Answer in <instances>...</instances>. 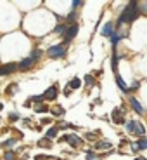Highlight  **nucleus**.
Instances as JSON below:
<instances>
[{
	"label": "nucleus",
	"mask_w": 147,
	"mask_h": 160,
	"mask_svg": "<svg viewBox=\"0 0 147 160\" xmlns=\"http://www.w3.org/2000/svg\"><path fill=\"white\" fill-rule=\"evenodd\" d=\"M138 14H140V10H138V4H137V2H130L127 7L123 9L121 16L118 18V28L123 26L125 23H132V21H135L138 18Z\"/></svg>",
	"instance_id": "f257e3e1"
},
{
	"label": "nucleus",
	"mask_w": 147,
	"mask_h": 160,
	"mask_svg": "<svg viewBox=\"0 0 147 160\" xmlns=\"http://www.w3.org/2000/svg\"><path fill=\"white\" fill-rule=\"evenodd\" d=\"M47 54H49V58H52V59H61V58L66 56V45H64V44L52 45V47L47 49Z\"/></svg>",
	"instance_id": "f03ea898"
},
{
	"label": "nucleus",
	"mask_w": 147,
	"mask_h": 160,
	"mask_svg": "<svg viewBox=\"0 0 147 160\" xmlns=\"http://www.w3.org/2000/svg\"><path fill=\"white\" fill-rule=\"evenodd\" d=\"M111 117H113V122H114V124H127V119H125V108H123V106L114 108L113 113H111Z\"/></svg>",
	"instance_id": "7ed1b4c3"
},
{
	"label": "nucleus",
	"mask_w": 147,
	"mask_h": 160,
	"mask_svg": "<svg viewBox=\"0 0 147 160\" xmlns=\"http://www.w3.org/2000/svg\"><path fill=\"white\" fill-rule=\"evenodd\" d=\"M76 33H78V24H76V23H71V24L68 26V30H66V33H64V45L75 39Z\"/></svg>",
	"instance_id": "20e7f679"
},
{
	"label": "nucleus",
	"mask_w": 147,
	"mask_h": 160,
	"mask_svg": "<svg viewBox=\"0 0 147 160\" xmlns=\"http://www.w3.org/2000/svg\"><path fill=\"white\" fill-rule=\"evenodd\" d=\"M57 87L56 85H52V87H49V89L43 92V99H47V101H54L56 98H57Z\"/></svg>",
	"instance_id": "39448f33"
},
{
	"label": "nucleus",
	"mask_w": 147,
	"mask_h": 160,
	"mask_svg": "<svg viewBox=\"0 0 147 160\" xmlns=\"http://www.w3.org/2000/svg\"><path fill=\"white\" fill-rule=\"evenodd\" d=\"M62 141H68L71 146H78L80 143H81V139H80L76 134H66V136H62Z\"/></svg>",
	"instance_id": "423d86ee"
},
{
	"label": "nucleus",
	"mask_w": 147,
	"mask_h": 160,
	"mask_svg": "<svg viewBox=\"0 0 147 160\" xmlns=\"http://www.w3.org/2000/svg\"><path fill=\"white\" fill-rule=\"evenodd\" d=\"M130 104H132V106H133V110L137 111V113H140V115L146 111V108L142 106V103H140L138 99H135V98H130Z\"/></svg>",
	"instance_id": "0eeeda50"
},
{
	"label": "nucleus",
	"mask_w": 147,
	"mask_h": 160,
	"mask_svg": "<svg viewBox=\"0 0 147 160\" xmlns=\"http://www.w3.org/2000/svg\"><path fill=\"white\" fill-rule=\"evenodd\" d=\"M33 64H35V61L31 59V58H26V59H23L19 64H18V68H19V70H23V71H26V70H29Z\"/></svg>",
	"instance_id": "6e6552de"
},
{
	"label": "nucleus",
	"mask_w": 147,
	"mask_h": 160,
	"mask_svg": "<svg viewBox=\"0 0 147 160\" xmlns=\"http://www.w3.org/2000/svg\"><path fill=\"white\" fill-rule=\"evenodd\" d=\"M133 134L138 136V138H146V127H144L138 120H135V130H133Z\"/></svg>",
	"instance_id": "1a4fd4ad"
},
{
	"label": "nucleus",
	"mask_w": 147,
	"mask_h": 160,
	"mask_svg": "<svg viewBox=\"0 0 147 160\" xmlns=\"http://www.w3.org/2000/svg\"><path fill=\"white\" fill-rule=\"evenodd\" d=\"M14 70H18V64L10 63V64H5V66H0V75H9Z\"/></svg>",
	"instance_id": "9d476101"
},
{
	"label": "nucleus",
	"mask_w": 147,
	"mask_h": 160,
	"mask_svg": "<svg viewBox=\"0 0 147 160\" xmlns=\"http://www.w3.org/2000/svg\"><path fill=\"white\" fill-rule=\"evenodd\" d=\"M113 33H114V26H113V23H106V26L102 28V35L104 37H113Z\"/></svg>",
	"instance_id": "9b49d317"
},
{
	"label": "nucleus",
	"mask_w": 147,
	"mask_h": 160,
	"mask_svg": "<svg viewBox=\"0 0 147 160\" xmlns=\"http://www.w3.org/2000/svg\"><path fill=\"white\" fill-rule=\"evenodd\" d=\"M94 148L99 151V150H108V148H113V146H111V143H109V141H97Z\"/></svg>",
	"instance_id": "f8f14e48"
},
{
	"label": "nucleus",
	"mask_w": 147,
	"mask_h": 160,
	"mask_svg": "<svg viewBox=\"0 0 147 160\" xmlns=\"http://www.w3.org/2000/svg\"><path fill=\"white\" fill-rule=\"evenodd\" d=\"M116 84L119 85V89L123 90V92H130V89H128V85L125 84V82H123V79H121V77H119L118 73H116Z\"/></svg>",
	"instance_id": "ddd939ff"
},
{
	"label": "nucleus",
	"mask_w": 147,
	"mask_h": 160,
	"mask_svg": "<svg viewBox=\"0 0 147 160\" xmlns=\"http://www.w3.org/2000/svg\"><path fill=\"white\" fill-rule=\"evenodd\" d=\"M57 132H59L57 127H50V129L47 130V134H45V138H47V139H54V138L57 136Z\"/></svg>",
	"instance_id": "4468645a"
},
{
	"label": "nucleus",
	"mask_w": 147,
	"mask_h": 160,
	"mask_svg": "<svg viewBox=\"0 0 147 160\" xmlns=\"http://www.w3.org/2000/svg\"><path fill=\"white\" fill-rule=\"evenodd\" d=\"M49 110L50 108L47 106V104H43V103H38V104L35 106V111H37V113H47Z\"/></svg>",
	"instance_id": "2eb2a0df"
},
{
	"label": "nucleus",
	"mask_w": 147,
	"mask_h": 160,
	"mask_svg": "<svg viewBox=\"0 0 147 160\" xmlns=\"http://www.w3.org/2000/svg\"><path fill=\"white\" fill-rule=\"evenodd\" d=\"M138 150H146L147 148V138H138V141L135 143Z\"/></svg>",
	"instance_id": "dca6fc26"
},
{
	"label": "nucleus",
	"mask_w": 147,
	"mask_h": 160,
	"mask_svg": "<svg viewBox=\"0 0 147 160\" xmlns=\"http://www.w3.org/2000/svg\"><path fill=\"white\" fill-rule=\"evenodd\" d=\"M68 85H69V89H80V87H81V80H80V79H73Z\"/></svg>",
	"instance_id": "f3484780"
},
{
	"label": "nucleus",
	"mask_w": 147,
	"mask_h": 160,
	"mask_svg": "<svg viewBox=\"0 0 147 160\" xmlns=\"http://www.w3.org/2000/svg\"><path fill=\"white\" fill-rule=\"evenodd\" d=\"M66 30H68V26H66V24H62V23H61V24H57V26L54 28V31H56V33H59V35H64V33H66Z\"/></svg>",
	"instance_id": "a211bd4d"
},
{
	"label": "nucleus",
	"mask_w": 147,
	"mask_h": 160,
	"mask_svg": "<svg viewBox=\"0 0 147 160\" xmlns=\"http://www.w3.org/2000/svg\"><path fill=\"white\" fill-rule=\"evenodd\" d=\"M40 56H42V50H40V49H35V50H31V54H29V58H31V59L35 61V63H37V61L40 59Z\"/></svg>",
	"instance_id": "6ab92c4d"
},
{
	"label": "nucleus",
	"mask_w": 147,
	"mask_h": 160,
	"mask_svg": "<svg viewBox=\"0 0 147 160\" xmlns=\"http://www.w3.org/2000/svg\"><path fill=\"white\" fill-rule=\"evenodd\" d=\"M127 130L133 134V130H135V120H128L127 122Z\"/></svg>",
	"instance_id": "aec40b11"
},
{
	"label": "nucleus",
	"mask_w": 147,
	"mask_h": 160,
	"mask_svg": "<svg viewBox=\"0 0 147 160\" xmlns=\"http://www.w3.org/2000/svg\"><path fill=\"white\" fill-rule=\"evenodd\" d=\"M4 160H16L14 151H5V153H4Z\"/></svg>",
	"instance_id": "412c9836"
},
{
	"label": "nucleus",
	"mask_w": 147,
	"mask_h": 160,
	"mask_svg": "<svg viewBox=\"0 0 147 160\" xmlns=\"http://www.w3.org/2000/svg\"><path fill=\"white\" fill-rule=\"evenodd\" d=\"M52 113H54L56 117H62V115H64V108L57 106V108H54V110H52Z\"/></svg>",
	"instance_id": "4be33fe9"
},
{
	"label": "nucleus",
	"mask_w": 147,
	"mask_h": 160,
	"mask_svg": "<svg viewBox=\"0 0 147 160\" xmlns=\"http://www.w3.org/2000/svg\"><path fill=\"white\" fill-rule=\"evenodd\" d=\"M75 19H76V12L71 10V12L68 14V21H69V23H75Z\"/></svg>",
	"instance_id": "5701e85b"
},
{
	"label": "nucleus",
	"mask_w": 147,
	"mask_h": 160,
	"mask_svg": "<svg viewBox=\"0 0 147 160\" xmlns=\"http://www.w3.org/2000/svg\"><path fill=\"white\" fill-rule=\"evenodd\" d=\"M14 90H18V85L16 84H10L9 87H7V94H14Z\"/></svg>",
	"instance_id": "b1692460"
},
{
	"label": "nucleus",
	"mask_w": 147,
	"mask_h": 160,
	"mask_svg": "<svg viewBox=\"0 0 147 160\" xmlns=\"http://www.w3.org/2000/svg\"><path fill=\"white\" fill-rule=\"evenodd\" d=\"M50 144V139H47V138H43V139L38 141V146H49Z\"/></svg>",
	"instance_id": "393cba45"
},
{
	"label": "nucleus",
	"mask_w": 147,
	"mask_h": 160,
	"mask_svg": "<svg viewBox=\"0 0 147 160\" xmlns=\"http://www.w3.org/2000/svg\"><path fill=\"white\" fill-rule=\"evenodd\" d=\"M85 82H87L88 85H94V84H95V82H94V77H92V75H87V77H85Z\"/></svg>",
	"instance_id": "a878e982"
},
{
	"label": "nucleus",
	"mask_w": 147,
	"mask_h": 160,
	"mask_svg": "<svg viewBox=\"0 0 147 160\" xmlns=\"http://www.w3.org/2000/svg\"><path fill=\"white\" fill-rule=\"evenodd\" d=\"M12 144H16V139H7L5 143H2V146H12Z\"/></svg>",
	"instance_id": "bb28decb"
},
{
	"label": "nucleus",
	"mask_w": 147,
	"mask_h": 160,
	"mask_svg": "<svg viewBox=\"0 0 147 160\" xmlns=\"http://www.w3.org/2000/svg\"><path fill=\"white\" fill-rule=\"evenodd\" d=\"M9 119H10V122H16V120L19 119V115H18V113H10Z\"/></svg>",
	"instance_id": "cd10ccee"
},
{
	"label": "nucleus",
	"mask_w": 147,
	"mask_h": 160,
	"mask_svg": "<svg viewBox=\"0 0 147 160\" xmlns=\"http://www.w3.org/2000/svg\"><path fill=\"white\" fill-rule=\"evenodd\" d=\"M35 159L37 160H49V157H45V155H37Z\"/></svg>",
	"instance_id": "c85d7f7f"
},
{
	"label": "nucleus",
	"mask_w": 147,
	"mask_h": 160,
	"mask_svg": "<svg viewBox=\"0 0 147 160\" xmlns=\"http://www.w3.org/2000/svg\"><path fill=\"white\" fill-rule=\"evenodd\" d=\"M81 4H83V2H80V0H75V2H73V4H71V5H73V7H80V5H81Z\"/></svg>",
	"instance_id": "c756f323"
},
{
	"label": "nucleus",
	"mask_w": 147,
	"mask_h": 160,
	"mask_svg": "<svg viewBox=\"0 0 147 160\" xmlns=\"http://www.w3.org/2000/svg\"><path fill=\"white\" fill-rule=\"evenodd\" d=\"M50 122H52V119H43V120H42V124H45V125L50 124Z\"/></svg>",
	"instance_id": "7c9ffc66"
},
{
	"label": "nucleus",
	"mask_w": 147,
	"mask_h": 160,
	"mask_svg": "<svg viewBox=\"0 0 147 160\" xmlns=\"http://www.w3.org/2000/svg\"><path fill=\"white\" fill-rule=\"evenodd\" d=\"M69 90H71V89H69V85H68V87L64 89V94H66V96H69Z\"/></svg>",
	"instance_id": "2f4dec72"
},
{
	"label": "nucleus",
	"mask_w": 147,
	"mask_h": 160,
	"mask_svg": "<svg viewBox=\"0 0 147 160\" xmlns=\"http://www.w3.org/2000/svg\"><path fill=\"white\" fill-rule=\"evenodd\" d=\"M135 160H147V159H144V157H137Z\"/></svg>",
	"instance_id": "473e14b6"
},
{
	"label": "nucleus",
	"mask_w": 147,
	"mask_h": 160,
	"mask_svg": "<svg viewBox=\"0 0 147 160\" xmlns=\"http://www.w3.org/2000/svg\"><path fill=\"white\" fill-rule=\"evenodd\" d=\"M0 110H2V104H0Z\"/></svg>",
	"instance_id": "72a5a7b5"
}]
</instances>
